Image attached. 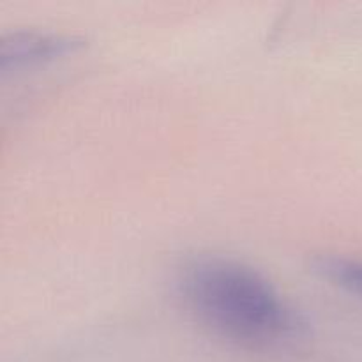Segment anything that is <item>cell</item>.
Segmentation results:
<instances>
[{
	"label": "cell",
	"instance_id": "obj_3",
	"mask_svg": "<svg viewBox=\"0 0 362 362\" xmlns=\"http://www.w3.org/2000/svg\"><path fill=\"white\" fill-rule=\"evenodd\" d=\"M317 271L329 281L336 283L346 292L362 297V264L361 262L325 258L317 264Z\"/></svg>",
	"mask_w": 362,
	"mask_h": 362
},
{
	"label": "cell",
	"instance_id": "obj_1",
	"mask_svg": "<svg viewBox=\"0 0 362 362\" xmlns=\"http://www.w3.org/2000/svg\"><path fill=\"white\" fill-rule=\"evenodd\" d=\"M180 292L214 334L255 350H286L308 338L306 318L255 269L223 258L187 265Z\"/></svg>",
	"mask_w": 362,
	"mask_h": 362
},
{
	"label": "cell",
	"instance_id": "obj_2",
	"mask_svg": "<svg viewBox=\"0 0 362 362\" xmlns=\"http://www.w3.org/2000/svg\"><path fill=\"white\" fill-rule=\"evenodd\" d=\"M80 39L55 32H14L0 42V66L2 71L20 69L25 66L48 62L80 48Z\"/></svg>",
	"mask_w": 362,
	"mask_h": 362
}]
</instances>
